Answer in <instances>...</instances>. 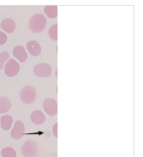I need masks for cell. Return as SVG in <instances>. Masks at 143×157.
Wrapping results in <instances>:
<instances>
[{"label": "cell", "instance_id": "6da1fadb", "mask_svg": "<svg viewBox=\"0 0 143 157\" xmlns=\"http://www.w3.org/2000/svg\"><path fill=\"white\" fill-rule=\"evenodd\" d=\"M47 24L45 16L41 14H36L32 16L29 21V28L33 33H41Z\"/></svg>", "mask_w": 143, "mask_h": 157}, {"label": "cell", "instance_id": "7a4b0ae2", "mask_svg": "<svg viewBox=\"0 0 143 157\" xmlns=\"http://www.w3.org/2000/svg\"><path fill=\"white\" fill-rule=\"evenodd\" d=\"M20 97L21 100L24 104H32L37 98V93L33 87L28 86L22 89L20 94Z\"/></svg>", "mask_w": 143, "mask_h": 157}, {"label": "cell", "instance_id": "3957f363", "mask_svg": "<svg viewBox=\"0 0 143 157\" xmlns=\"http://www.w3.org/2000/svg\"><path fill=\"white\" fill-rule=\"evenodd\" d=\"M21 152L25 157H35L37 154V146L34 141H25L21 148Z\"/></svg>", "mask_w": 143, "mask_h": 157}, {"label": "cell", "instance_id": "277c9868", "mask_svg": "<svg viewBox=\"0 0 143 157\" xmlns=\"http://www.w3.org/2000/svg\"><path fill=\"white\" fill-rule=\"evenodd\" d=\"M20 71L19 63L13 59H10L5 67V73L9 77H13L17 75Z\"/></svg>", "mask_w": 143, "mask_h": 157}, {"label": "cell", "instance_id": "5b68a950", "mask_svg": "<svg viewBox=\"0 0 143 157\" xmlns=\"http://www.w3.org/2000/svg\"><path fill=\"white\" fill-rule=\"evenodd\" d=\"M35 75L40 77H48L52 73L51 67L46 63L37 64L34 68Z\"/></svg>", "mask_w": 143, "mask_h": 157}, {"label": "cell", "instance_id": "8992f818", "mask_svg": "<svg viewBox=\"0 0 143 157\" xmlns=\"http://www.w3.org/2000/svg\"><path fill=\"white\" fill-rule=\"evenodd\" d=\"M43 106L47 114L50 116H53L57 113V104L54 100L47 98L44 102Z\"/></svg>", "mask_w": 143, "mask_h": 157}, {"label": "cell", "instance_id": "52a82bcc", "mask_svg": "<svg viewBox=\"0 0 143 157\" xmlns=\"http://www.w3.org/2000/svg\"><path fill=\"white\" fill-rule=\"evenodd\" d=\"M25 132V127L21 121H17L11 130V135L13 139H19L21 138Z\"/></svg>", "mask_w": 143, "mask_h": 157}, {"label": "cell", "instance_id": "ba28073f", "mask_svg": "<svg viewBox=\"0 0 143 157\" xmlns=\"http://www.w3.org/2000/svg\"><path fill=\"white\" fill-rule=\"evenodd\" d=\"M13 54L14 57L21 63L25 62L28 58V54L24 48L21 45H17L14 49Z\"/></svg>", "mask_w": 143, "mask_h": 157}, {"label": "cell", "instance_id": "9c48e42d", "mask_svg": "<svg viewBox=\"0 0 143 157\" xmlns=\"http://www.w3.org/2000/svg\"><path fill=\"white\" fill-rule=\"evenodd\" d=\"M26 48L33 56H37L41 53V47L37 41L32 40L28 43Z\"/></svg>", "mask_w": 143, "mask_h": 157}, {"label": "cell", "instance_id": "30bf717a", "mask_svg": "<svg viewBox=\"0 0 143 157\" xmlns=\"http://www.w3.org/2000/svg\"><path fill=\"white\" fill-rule=\"evenodd\" d=\"M1 27L7 33H12L16 28V24L13 19L7 18L3 20L1 24Z\"/></svg>", "mask_w": 143, "mask_h": 157}, {"label": "cell", "instance_id": "8fae6325", "mask_svg": "<svg viewBox=\"0 0 143 157\" xmlns=\"http://www.w3.org/2000/svg\"><path fill=\"white\" fill-rule=\"evenodd\" d=\"M31 120L33 123L39 125L44 122L45 120V116L41 111L37 110L31 113Z\"/></svg>", "mask_w": 143, "mask_h": 157}, {"label": "cell", "instance_id": "7c38bea8", "mask_svg": "<svg viewBox=\"0 0 143 157\" xmlns=\"http://www.w3.org/2000/svg\"><path fill=\"white\" fill-rule=\"evenodd\" d=\"M13 117L9 115L2 116L1 118V126L4 130H8L13 125Z\"/></svg>", "mask_w": 143, "mask_h": 157}, {"label": "cell", "instance_id": "4fadbf2b", "mask_svg": "<svg viewBox=\"0 0 143 157\" xmlns=\"http://www.w3.org/2000/svg\"><path fill=\"white\" fill-rule=\"evenodd\" d=\"M11 107V104L9 100L6 97L0 98V113H6Z\"/></svg>", "mask_w": 143, "mask_h": 157}, {"label": "cell", "instance_id": "5bb4252c", "mask_svg": "<svg viewBox=\"0 0 143 157\" xmlns=\"http://www.w3.org/2000/svg\"><path fill=\"white\" fill-rule=\"evenodd\" d=\"M44 12L50 18H54L57 16V7L56 6H47L44 9Z\"/></svg>", "mask_w": 143, "mask_h": 157}, {"label": "cell", "instance_id": "9a60e30c", "mask_svg": "<svg viewBox=\"0 0 143 157\" xmlns=\"http://www.w3.org/2000/svg\"><path fill=\"white\" fill-rule=\"evenodd\" d=\"M1 154L3 157H16L15 151L11 147L4 148L2 151Z\"/></svg>", "mask_w": 143, "mask_h": 157}, {"label": "cell", "instance_id": "2e32d148", "mask_svg": "<svg viewBox=\"0 0 143 157\" xmlns=\"http://www.w3.org/2000/svg\"><path fill=\"white\" fill-rule=\"evenodd\" d=\"M9 54L7 52H2L0 53V70L4 67V63L9 58Z\"/></svg>", "mask_w": 143, "mask_h": 157}, {"label": "cell", "instance_id": "e0dca14e", "mask_svg": "<svg viewBox=\"0 0 143 157\" xmlns=\"http://www.w3.org/2000/svg\"><path fill=\"white\" fill-rule=\"evenodd\" d=\"M49 35L53 40H57V24L53 25L49 30Z\"/></svg>", "mask_w": 143, "mask_h": 157}, {"label": "cell", "instance_id": "ac0fdd59", "mask_svg": "<svg viewBox=\"0 0 143 157\" xmlns=\"http://www.w3.org/2000/svg\"><path fill=\"white\" fill-rule=\"evenodd\" d=\"M7 40V36L5 33L0 30V45L5 44Z\"/></svg>", "mask_w": 143, "mask_h": 157}]
</instances>
